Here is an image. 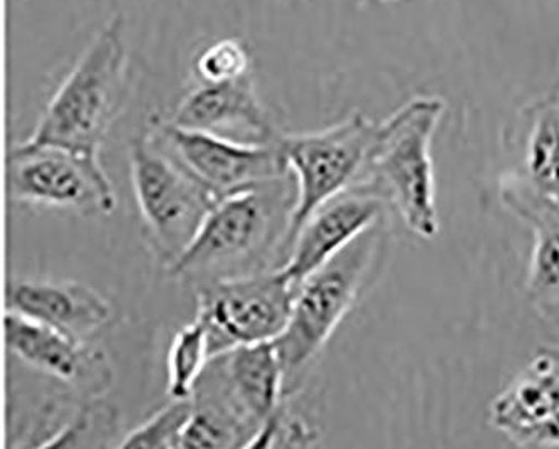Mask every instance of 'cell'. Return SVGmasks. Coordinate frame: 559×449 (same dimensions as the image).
<instances>
[{
  "label": "cell",
  "mask_w": 559,
  "mask_h": 449,
  "mask_svg": "<svg viewBox=\"0 0 559 449\" xmlns=\"http://www.w3.org/2000/svg\"><path fill=\"white\" fill-rule=\"evenodd\" d=\"M287 177L221 199L168 267L171 276L197 288L283 267L296 204V184L290 187Z\"/></svg>",
  "instance_id": "6da1fadb"
},
{
  "label": "cell",
  "mask_w": 559,
  "mask_h": 449,
  "mask_svg": "<svg viewBox=\"0 0 559 449\" xmlns=\"http://www.w3.org/2000/svg\"><path fill=\"white\" fill-rule=\"evenodd\" d=\"M130 90V55L123 15H114L81 52L49 99L29 146H55L99 157Z\"/></svg>",
  "instance_id": "7a4b0ae2"
},
{
  "label": "cell",
  "mask_w": 559,
  "mask_h": 449,
  "mask_svg": "<svg viewBox=\"0 0 559 449\" xmlns=\"http://www.w3.org/2000/svg\"><path fill=\"white\" fill-rule=\"evenodd\" d=\"M386 234L380 221L299 285L289 323L274 340L286 399L299 391L318 355L377 274Z\"/></svg>",
  "instance_id": "3957f363"
},
{
  "label": "cell",
  "mask_w": 559,
  "mask_h": 449,
  "mask_svg": "<svg viewBox=\"0 0 559 449\" xmlns=\"http://www.w3.org/2000/svg\"><path fill=\"white\" fill-rule=\"evenodd\" d=\"M445 103L439 96H415L378 125L368 170L400 220L420 239L440 233L432 142Z\"/></svg>",
  "instance_id": "277c9868"
},
{
  "label": "cell",
  "mask_w": 559,
  "mask_h": 449,
  "mask_svg": "<svg viewBox=\"0 0 559 449\" xmlns=\"http://www.w3.org/2000/svg\"><path fill=\"white\" fill-rule=\"evenodd\" d=\"M130 173L146 238L168 268L189 248L218 201L148 132L131 142Z\"/></svg>",
  "instance_id": "5b68a950"
},
{
  "label": "cell",
  "mask_w": 559,
  "mask_h": 449,
  "mask_svg": "<svg viewBox=\"0 0 559 449\" xmlns=\"http://www.w3.org/2000/svg\"><path fill=\"white\" fill-rule=\"evenodd\" d=\"M377 132V123L365 115L353 114L318 132L281 135L287 168L296 179L286 258L296 234L312 212L356 186V177L370 165Z\"/></svg>",
  "instance_id": "8992f818"
},
{
  "label": "cell",
  "mask_w": 559,
  "mask_h": 449,
  "mask_svg": "<svg viewBox=\"0 0 559 449\" xmlns=\"http://www.w3.org/2000/svg\"><path fill=\"white\" fill-rule=\"evenodd\" d=\"M298 290L280 270L197 286L195 318L207 330L211 357L274 342L289 323Z\"/></svg>",
  "instance_id": "52a82bcc"
},
{
  "label": "cell",
  "mask_w": 559,
  "mask_h": 449,
  "mask_svg": "<svg viewBox=\"0 0 559 449\" xmlns=\"http://www.w3.org/2000/svg\"><path fill=\"white\" fill-rule=\"evenodd\" d=\"M152 139L217 201L290 176L281 143H249L155 118Z\"/></svg>",
  "instance_id": "ba28073f"
},
{
  "label": "cell",
  "mask_w": 559,
  "mask_h": 449,
  "mask_svg": "<svg viewBox=\"0 0 559 449\" xmlns=\"http://www.w3.org/2000/svg\"><path fill=\"white\" fill-rule=\"evenodd\" d=\"M9 194L31 208L111 214L117 192L99 157L55 146L19 145L9 155Z\"/></svg>",
  "instance_id": "9c48e42d"
},
{
  "label": "cell",
  "mask_w": 559,
  "mask_h": 449,
  "mask_svg": "<svg viewBox=\"0 0 559 449\" xmlns=\"http://www.w3.org/2000/svg\"><path fill=\"white\" fill-rule=\"evenodd\" d=\"M389 205L386 196L370 180L349 187L312 212L277 270L293 285H301L360 234L383 221Z\"/></svg>",
  "instance_id": "30bf717a"
},
{
  "label": "cell",
  "mask_w": 559,
  "mask_h": 449,
  "mask_svg": "<svg viewBox=\"0 0 559 449\" xmlns=\"http://www.w3.org/2000/svg\"><path fill=\"white\" fill-rule=\"evenodd\" d=\"M5 344L26 366L64 383L74 394L95 398L111 386L114 370L105 352L44 323L8 311Z\"/></svg>",
  "instance_id": "8fae6325"
},
{
  "label": "cell",
  "mask_w": 559,
  "mask_h": 449,
  "mask_svg": "<svg viewBox=\"0 0 559 449\" xmlns=\"http://www.w3.org/2000/svg\"><path fill=\"white\" fill-rule=\"evenodd\" d=\"M204 376L249 424L254 439L286 402L283 366L274 342L242 345L217 355L209 361Z\"/></svg>",
  "instance_id": "7c38bea8"
},
{
  "label": "cell",
  "mask_w": 559,
  "mask_h": 449,
  "mask_svg": "<svg viewBox=\"0 0 559 449\" xmlns=\"http://www.w3.org/2000/svg\"><path fill=\"white\" fill-rule=\"evenodd\" d=\"M168 120L240 142L276 143L283 135L259 99L252 74L229 83H200Z\"/></svg>",
  "instance_id": "4fadbf2b"
},
{
  "label": "cell",
  "mask_w": 559,
  "mask_h": 449,
  "mask_svg": "<svg viewBox=\"0 0 559 449\" xmlns=\"http://www.w3.org/2000/svg\"><path fill=\"white\" fill-rule=\"evenodd\" d=\"M8 307L81 342L105 330L115 315L114 305L92 286L52 280L9 283Z\"/></svg>",
  "instance_id": "5bb4252c"
},
{
  "label": "cell",
  "mask_w": 559,
  "mask_h": 449,
  "mask_svg": "<svg viewBox=\"0 0 559 449\" xmlns=\"http://www.w3.org/2000/svg\"><path fill=\"white\" fill-rule=\"evenodd\" d=\"M559 411V362L543 348L492 401L489 421L520 442Z\"/></svg>",
  "instance_id": "9a60e30c"
},
{
  "label": "cell",
  "mask_w": 559,
  "mask_h": 449,
  "mask_svg": "<svg viewBox=\"0 0 559 449\" xmlns=\"http://www.w3.org/2000/svg\"><path fill=\"white\" fill-rule=\"evenodd\" d=\"M524 167L534 192L559 209V102L542 99L523 115Z\"/></svg>",
  "instance_id": "2e32d148"
},
{
  "label": "cell",
  "mask_w": 559,
  "mask_h": 449,
  "mask_svg": "<svg viewBox=\"0 0 559 449\" xmlns=\"http://www.w3.org/2000/svg\"><path fill=\"white\" fill-rule=\"evenodd\" d=\"M211 347L204 323L195 318L175 333L168 348L167 392L171 399H189L211 361Z\"/></svg>",
  "instance_id": "e0dca14e"
},
{
  "label": "cell",
  "mask_w": 559,
  "mask_h": 449,
  "mask_svg": "<svg viewBox=\"0 0 559 449\" xmlns=\"http://www.w3.org/2000/svg\"><path fill=\"white\" fill-rule=\"evenodd\" d=\"M521 216L533 221L534 245L531 251L527 288L536 298L559 296V224L520 209Z\"/></svg>",
  "instance_id": "ac0fdd59"
},
{
  "label": "cell",
  "mask_w": 559,
  "mask_h": 449,
  "mask_svg": "<svg viewBox=\"0 0 559 449\" xmlns=\"http://www.w3.org/2000/svg\"><path fill=\"white\" fill-rule=\"evenodd\" d=\"M193 414V401L171 399L170 404L162 407L145 423L136 426L121 439L120 448H180L183 433Z\"/></svg>",
  "instance_id": "d6986e66"
},
{
  "label": "cell",
  "mask_w": 559,
  "mask_h": 449,
  "mask_svg": "<svg viewBox=\"0 0 559 449\" xmlns=\"http://www.w3.org/2000/svg\"><path fill=\"white\" fill-rule=\"evenodd\" d=\"M193 71L200 83H229L251 74V55L242 40L218 39L197 55Z\"/></svg>",
  "instance_id": "ffe728a7"
},
{
  "label": "cell",
  "mask_w": 559,
  "mask_h": 449,
  "mask_svg": "<svg viewBox=\"0 0 559 449\" xmlns=\"http://www.w3.org/2000/svg\"><path fill=\"white\" fill-rule=\"evenodd\" d=\"M520 445L559 446V411L521 439Z\"/></svg>",
  "instance_id": "44dd1931"
},
{
  "label": "cell",
  "mask_w": 559,
  "mask_h": 449,
  "mask_svg": "<svg viewBox=\"0 0 559 449\" xmlns=\"http://www.w3.org/2000/svg\"><path fill=\"white\" fill-rule=\"evenodd\" d=\"M559 362V348H546Z\"/></svg>",
  "instance_id": "7402d4cb"
},
{
  "label": "cell",
  "mask_w": 559,
  "mask_h": 449,
  "mask_svg": "<svg viewBox=\"0 0 559 449\" xmlns=\"http://www.w3.org/2000/svg\"><path fill=\"white\" fill-rule=\"evenodd\" d=\"M380 2H395V0H380Z\"/></svg>",
  "instance_id": "603a6c76"
}]
</instances>
